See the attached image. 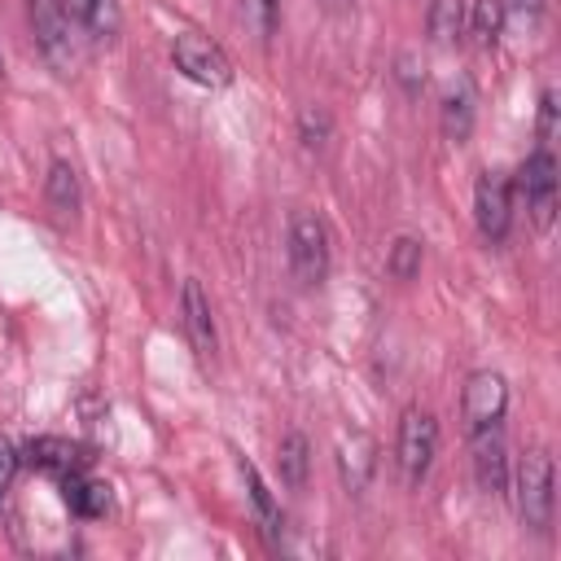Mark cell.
Returning <instances> with one entry per match:
<instances>
[{
    "mask_svg": "<svg viewBox=\"0 0 561 561\" xmlns=\"http://www.w3.org/2000/svg\"><path fill=\"white\" fill-rule=\"evenodd\" d=\"M513 500H517V517L526 530L548 535L552 530V508H557V491H552V456L543 447H530L517 460L513 473Z\"/></svg>",
    "mask_w": 561,
    "mask_h": 561,
    "instance_id": "obj_1",
    "label": "cell"
},
{
    "mask_svg": "<svg viewBox=\"0 0 561 561\" xmlns=\"http://www.w3.org/2000/svg\"><path fill=\"white\" fill-rule=\"evenodd\" d=\"M26 9H31V31H35V44H39L44 61L61 79H70L79 70V39H75L66 0H26Z\"/></svg>",
    "mask_w": 561,
    "mask_h": 561,
    "instance_id": "obj_2",
    "label": "cell"
},
{
    "mask_svg": "<svg viewBox=\"0 0 561 561\" xmlns=\"http://www.w3.org/2000/svg\"><path fill=\"white\" fill-rule=\"evenodd\" d=\"M289 267L307 289L329 276V228L316 210H294L289 219Z\"/></svg>",
    "mask_w": 561,
    "mask_h": 561,
    "instance_id": "obj_3",
    "label": "cell"
},
{
    "mask_svg": "<svg viewBox=\"0 0 561 561\" xmlns=\"http://www.w3.org/2000/svg\"><path fill=\"white\" fill-rule=\"evenodd\" d=\"M394 456H399V473H403L408 486H421L430 478V465L438 456V421L425 408H408L403 412Z\"/></svg>",
    "mask_w": 561,
    "mask_h": 561,
    "instance_id": "obj_4",
    "label": "cell"
},
{
    "mask_svg": "<svg viewBox=\"0 0 561 561\" xmlns=\"http://www.w3.org/2000/svg\"><path fill=\"white\" fill-rule=\"evenodd\" d=\"M171 61L184 79L202 83V88H224L232 79V61L224 57V48L197 31H180L171 44Z\"/></svg>",
    "mask_w": 561,
    "mask_h": 561,
    "instance_id": "obj_5",
    "label": "cell"
},
{
    "mask_svg": "<svg viewBox=\"0 0 561 561\" xmlns=\"http://www.w3.org/2000/svg\"><path fill=\"white\" fill-rule=\"evenodd\" d=\"M460 412H465V425L469 434H482V430H495L508 412V381L491 368L473 373L465 381V394H460Z\"/></svg>",
    "mask_w": 561,
    "mask_h": 561,
    "instance_id": "obj_6",
    "label": "cell"
},
{
    "mask_svg": "<svg viewBox=\"0 0 561 561\" xmlns=\"http://www.w3.org/2000/svg\"><path fill=\"white\" fill-rule=\"evenodd\" d=\"M473 219L486 241H504L513 224V180L504 171H482L473 184Z\"/></svg>",
    "mask_w": 561,
    "mask_h": 561,
    "instance_id": "obj_7",
    "label": "cell"
},
{
    "mask_svg": "<svg viewBox=\"0 0 561 561\" xmlns=\"http://www.w3.org/2000/svg\"><path fill=\"white\" fill-rule=\"evenodd\" d=\"M517 193H522V202H526V210H530V219L543 228L548 219H552V210H557V158L548 153V149H535L522 167H517Z\"/></svg>",
    "mask_w": 561,
    "mask_h": 561,
    "instance_id": "obj_8",
    "label": "cell"
},
{
    "mask_svg": "<svg viewBox=\"0 0 561 561\" xmlns=\"http://www.w3.org/2000/svg\"><path fill=\"white\" fill-rule=\"evenodd\" d=\"M337 478H342V486L351 491V495H364L368 491V482H373V473H377V443L364 434V430H351V434H342L337 438Z\"/></svg>",
    "mask_w": 561,
    "mask_h": 561,
    "instance_id": "obj_9",
    "label": "cell"
},
{
    "mask_svg": "<svg viewBox=\"0 0 561 561\" xmlns=\"http://www.w3.org/2000/svg\"><path fill=\"white\" fill-rule=\"evenodd\" d=\"M180 311H184V333L197 351V359H215L219 351V333H215V316H210V298L202 289V280H184V294H180Z\"/></svg>",
    "mask_w": 561,
    "mask_h": 561,
    "instance_id": "obj_10",
    "label": "cell"
},
{
    "mask_svg": "<svg viewBox=\"0 0 561 561\" xmlns=\"http://www.w3.org/2000/svg\"><path fill=\"white\" fill-rule=\"evenodd\" d=\"M473 482L486 495H504L508 491V451H504V438L495 430L473 434Z\"/></svg>",
    "mask_w": 561,
    "mask_h": 561,
    "instance_id": "obj_11",
    "label": "cell"
},
{
    "mask_svg": "<svg viewBox=\"0 0 561 561\" xmlns=\"http://www.w3.org/2000/svg\"><path fill=\"white\" fill-rule=\"evenodd\" d=\"M26 460L53 478H70L79 469H88V451L70 438H31L26 443Z\"/></svg>",
    "mask_w": 561,
    "mask_h": 561,
    "instance_id": "obj_12",
    "label": "cell"
},
{
    "mask_svg": "<svg viewBox=\"0 0 561 561\" xmlns=\"http://www.w3.org/2000/svg\"><path fill=\"white\" fill-rule=\"evenodd\" d=\"M438 123H443V136L465 145L469 131H473V88L465 79H456L447 92H443V105H438Z\"/></svg>",
    "mask_w": 561,
    "mask_h": 561,
    "instance_id": "obj_13",
    "label": "cell"
},
{
    "mask_svg": "<svg viewBox=\"0 0 561 561\" xmlns=\"http://www.w3.org/2000/svg\"><path fill=\"white\" fill-rule=\"evenodd\" d=\"M44 197H48V210H53L57 219H75V215H79V202H83V193H79V171H75L66 158H57V162L48 167V175H44Z\"/></svg>",
    "mask_w": 561,
    "mask_h": 561,
    "instance_id": "obj_14",
    "label": "cell"
},
{
    "mask_svg": "<svg viewBox=\"0 0 561 561\" xmlns=\"http://www.w3.org/2000/svg\"><path fill=\"white\" fill-rule=\"evenodd\" d=\"M61 491H66L70 513H79V517H105L110 513V482L88 478L83 469L70 473V478H61Z\"/></svg>",
    "mask_w": 561,
    "mask_h": 561,
    "instance_id": "obj_15",
    "label": "cell"
},
{
    "mask_svg": "<svg viewBox=\"0 0 561 561\" xmlns=\"http://www.w3.org/2000/svg\"><path fill=\"white\" fill-rule=\"evenodd\" d=\"M66 9L92 39H114L118 35V4L114 0H66Z\"/></svg>",
    "mask_w": 561,
    "mask_h": 561,
    "instance_id": "obj_16",
    "label": "cell"
},
{
    "mask_svg": "<svg viewBox=\"0 0 561 561\" xmlns=\"http://www.w3.org/2000/svg\"><path fill=\"white\" fill-rule=\"evenodd\" d=\"M241 478H245L250 504H254V513H259V522H263V535H267V539H276V530H280V508H276V500H272L267 482L259 478V469H254L250 460H241Z\"/></svg>",
    "mask_w": 561,
    "mask_h": 561,
    "instance_id": "obj_17",
    "label": "cell"
},
{
    "mask_svg": "<svg viewBox=\"0 0 561 561\" xmlns=\"http://www.w3.org/2000/svg\"><path fill=\"white\" fill-rule=\"evenodd\" d=\"M307 460H311V456H307V438H302L298 430H289V434L280 438V447H276V465H280V482L298 491V486L307 482Z\"/></svg>",
    "mask_w": 561,
    "mask_h": 561,
    "instance_id": "obj_18",
    "label": "cell"
},
{
    "mask_svg": "<svg viewBox=\"0 0 561 561\" xmlns=\"http://www.w3.org/2000/svg\"><path fill=\"white\" fill-rule=\"evenodd\" d=\"M465 26V0H430V13H425V31L434 44H451Z\"/></svg>",
    "mask_w": 561,
    "mask_h": 561,
    "instance_id": "obj_19",
    "label": "cell"
},
{
    "mask_svg": "<svg viewBox=\"0 0 561 561\" xmlns=\"http://www.w3.org/2000/svg\"><path fill=\"white\" fill-rule=\"evenodd\" d=\"M329 136H333L329 110H324V105H307V110L298 114V140H302L311 153H320V149L329 145Z\"/></svg>",
    "mask_w": 561,
    "mask_h": 561,
    "instance_id": "obj_20",
    "label": "cell"
},
{
    "mask_svg": "<svg viewBox=\"0 0 561 561\" xmlns=\"http://www.w3.org/2000/svg\"><path fill=\"white\" fill-rule=\"evenodd\" d=\"M504 0H473V13H469V26L478 35V44H495L500 31H504Z\"/></svg>",
    "mask_w": 561,
    "mask_h": 561,
    "instance_id": "obj_21",
    "label": "cell"
},
{
    "mask_svg": "<svg viewBox=\"0 0 561 561\" xmlns=\"http://www.w3.org/2000/svg\"><path fill=\"white\" fill-rule=\"evenodd\" d=\"M421 259H425V250H421V241L416 237H399L394 245H390V276L394 280H412L416 272H421Z\"/></svg>",
    "mask_w": 561,
    "mask_h": 561,
    "instance_id": "obj_22",
    "label": "cell"
},
{
    "mask_svg": "<svg viewBox=\"0 0 561 561\" xmlns=\"http://www.w3.org/2000/svg\"><path fill=\"white\" fill-rule=\"evenodd\" d=\"M241 9H245L250 31L267 44L276 35V26H280V0H241Z\"/></svg>",
    "mask_w": 561,
    "mask_h": 561,
    "instance_id": "obj_23",
    "label": "cell"
},
{
    "mask_svg": "<svg viewBox=\"0 0 561 561\" xmlns=\"http://www.w3.org/2000/svg\"><path fill=\"white\" fill-rule=\"evenodd\" d=\"M394 79L403 83V92H408V96H416V92L425 88V61H421L416 53H403V57L394 61Z\"/></svg>",
    "mask_w": 561,
    "mask_h": 561,
    "instance_id": "obj_24",
    "label": "cell"
},
{
    "mask_svg": "<svg viewBox=\"0 0 561 561\" xmlns=\"http://www.w3.org/2000/svg\"><path fill=\"white\" fill-rule=\"evenodd\" d=\"M552 136H557V92L543 88V96H539V140H543V149H548Z\"/></svg>",
    "mask_w": 561,
    "mask_h": 561,
    "instance_id": "obj_25",
    "label": "cell"
},
{
    "mask_svg": "<svg viewBox=\"0 0 561 561\" xmlns=\"http://www.w3.org/2000/svg\"><path fill=\"white\" fill-rule=\"evenodd\" d=\"M13 469H18V451H13V443L0 438V495H4L9 482H13Z\"/></svg>",
    "mask_w": 561,
    "mask_h": 561,
    "instance_id": "obj_26",
    "label": "cell"
},
{
    "mask_svg": "<svg viewBox=\"0 0 561 561\" xmlns=\"http://www.w3.org/2000/svg\"><path fill=\"white\" fill-rule=\"evenodd\" d=\"M543 0H504V13H522V18H535Z\"/></svg>",
    "mask_w": 561,
    "mask_h": 561,
    "instance_id": "obj_27",
    "label": "cell"
},
{
    "mask_svg": "<svg viewBox=\"0 0 561 561\" xmlns=\"http://www.w3.org/2000/svg\"><path fill=\"white\" fill-rule=\"evenodd\" d=\"M0 75H4V61H0Z\"/></svg>",
    "mask_w": 561,
    "mask_h": 561,
    "instance_id": "obj_28",
    "label": "cell"
},
{
    "mask_svg": "<svg viewBox=\"0 0 561 561\" xmlns=\"http://www.w3.org/2000/svg\"><path fill=\"white\" fill-rule=\"evenodd\" d=\"M333 4H346V0H333Z\"/></svg>",
    "mask_w": 561,
    "mask_h": 561,
    "instance_id": "obj_29",
    "label": "cell"
}]
</instances>
